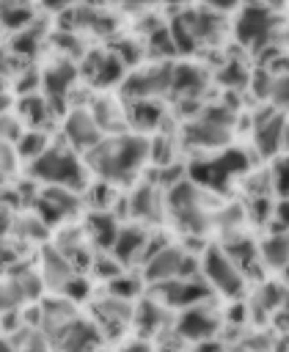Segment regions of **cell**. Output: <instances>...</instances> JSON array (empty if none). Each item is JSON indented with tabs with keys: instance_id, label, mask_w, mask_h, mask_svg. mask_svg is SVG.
<instances>
[{
	"instance_id": "obj_37",
	"label": "cell",
	"mask_w": 289,
	"mask_h": 352,
	"mask_svg": "<svg viewBox=\"0 0 289 352\" xmlns=\"http://www.w3.org/2000/svg\"><path fill=\"white\" fill-rule=\"evenodd\" d=\"M160 3H165V6H173V8H179V11H182V8H187V6H193L195 0H160Z\"/></svg>"
},
{
	"instance_id": "obj_13",
	"label": "cell",
	"mask_w": 289,
	"mask_h": 352,
	"mask_svg": "<svg viewBox=\"0 0 289 352\" xmlns=\"http://www.w3.org/2000/svg\"><path fill=\"white\" fill-rule=\"evenodd\" d=\"M63 132H66V140H69V148L72 151H91L102 138H105V132L99 129V124H96V118L91 116V110L88 107H83V104H77V107H72L69 113H66V118H63Z\"/></svg>"
},
{
	"instance_id": "obj_1",
	"label": "cell",
	"mask_w": 289,
	"mask_h": 352,
	"mask_svg": "<svg viewBox=\"0 0 289 352\" xmlns=\"http://www.w3.org/2000/svg\"><path fill=\"white\" fill-rule=\"evenodd\" d=\"M88 173L105 184H127L149 162V135L116 132L105 135L91 151L83 154Z\"/></svg>"
},
{
	"instance_id": "obj_23",
	"label": "cell",
	"mask_w": 289,
	"mask_h": 352,
	"mask_svg": "<svg viewBox=\"0 0 289 352\" xmlns=\"http://www.w3.org/2000/svg\"><path fill=\"white\" fill-rule=\"evenodd\" d=\"M215 327H217V316L206 308H198V305L187 308L179 319V330L187 338H206L209 333H215Z\"/></svg>"
},
{
	"instance_id": "obj_19",
	"label": "cell",
	"mask_w": 289,
	"mask_h": 352,
	"mask_svg": "<svg viewBox=\"0 0 289 352\" xmlns=\"http://www.w3.org/2000/svg\"><path fill=\"white\" fill-rule=\"evenodd\" d=\"M160 292H162V300L171 302V305H179V308H193L198 305L206 294H209V286L198 283V280H168V283H160Z\"/></svg>"
},
{
	"instance_id": "obj_22",
	"label": "cell",
	"mask_w": 289,
	"mask_h": 352,
	"mask_svg": "<svg viewBox=\"0 0 289 352\" xmlns=\"http://www.w3.org/2000/svg\"><path fill=\"white\" fill-rule=\"evenodd\" d=\"M58 341H61V349H63V352H91V349L99 344V333H96L88 322L72 319V322L61 330Z\"/></svg>"
},
{
	"instance_id": "obj_16",
	"label": "cell",
	"mask_w": 289,
	"mask_h": 352,
	"mask_svg": "<svg viewBox=\"0 0 289 352\" xmlns=\"http://www.w3.org/2000/svg\"><path fill=\"white\" fill-rule=\"evenodd\" d=\"M36 206H39V214H41L39 220H44V223H61L63 217H69V214L77 212L80 201H77V192H72V190L44 187V192L36 201Z\"/></svg>"
},
{
	"instance_id": "obj_17",
	"label": "cell",
	"mask_w": 289,
	"mask_h": 352,
	"mask_svg": "<svg viewBox=\"0 0 289 352\" xmlns=\"http://www.w3.org/2000/svg\"><path fill=\"white\" fill-rule=\"evenodd\" d=\"M124 113H127V126H135L138 132H154L162 126L165 121V104L160 99H135V102H124Z\"/></svg>"
},
{
	"instance_id": "obj_36",
	"label": "cell",
	"mask_w": 289,
	"mask_h": 352,
	"mask_svg": "<svg viewBox=\"0 0 289 352\" xmlns=\"http://www.w3.org/2000/svg\"><path fill=\"white\" fill-rule=\"evenodd\" d=\"M11 228V214H8V209L0 204V234H6Z\"/></svg>"
},
{
	"instance_id": "obj_30",
	"label": "cell",
	"mask_w": 289,
	"mask_h": 352,
	"mask_svg": "<svg viewBox=\"0 0 289 352\" xmlns=\"http://www.w3.org/2000/svg\"><path fill=\"white\" fill-rule=\"evenodd\" d=\"M217 80H220L226 88H231V91H242V88H248V82H250V69H248L245 63H239V60H228V63L220 66Z\"/></svg>"
},
{
	"instance_id": "obj_12",
	"label": "cell",
	"mask_w": 289,
	"mask_h": 352,
	"mask_svg": "<svg viewBox=\"0 0 289 352\" xmlns=\"http://www.w3.org/2000/svg\"><path fill=\"white\" fill-rule=\"evenodd\" d=\"M77 69L88 77V82L94 88H113L127 74V66L116 58L113 50H94V52L83 55V63Z\"/></svg>"
},
{
	"instance_id": "obj_9",
	"label": "cell",
	"mask_w": 289,
	"mask_h": 352,
	"mask_svg": "<svg viewBox=\"0 0 289 352\" xmlns=\"http://www.w3.org/2000/svg\"><path fill=\"white\" fill-rule=\"evenodd\" d=\"M286 140V113L283 110H272V107H261L253 116V146L261 157L275 160L281 157Z\"/></svg>"
},
{
	"instance_id": "obj_20",
	"label": "cell",
	"mask_w": 289,
	"mask_h": 352,
	"mask_svg": "<svg viewBox=\"0 0 289 352\" xmlns=\"http://www.w3.org/2000/svg\"><path fill=\"white\" fill-rule=\"evenodd\" d=\"M17 110H19V121H25L30 129H39L44 132V124H50L55 118V110L50 104V99L44 94H25L19 102H17Z\"/></svg>"
},
{
	"instance_id": "obj_3",
	"label": "cell",
	"mask_w": 289,
	"mask_h": 352,
	"mask_svg": "<svg viewBox=\"0 0 289 352\" xmlns=\"http://www.w3.org/2000/svg\"><path fill=\"white\" fill-rule=\"evenodd\" d=\"M168 30H171L176 55H193L201 47L220 44L228 33V22L223 14H215L204 6H187L173 14V19L168 22Z\"/></svg>"
},
{
	"instance_id": "obj_31",
	"label": "cell",
	"mask_w": 289,
	"mask_h": 352,
	"mask_svg": "<svg viewBox=\"0 0 289 352\" xmlns=\"http://www.w3.org/2000/svg\"><path fill=\"white\" fill-rule=\"evenodd\" d=\"M267 182L272 187V195H278V198L286 195V157L283 154L270 160V179Z\"/></svg>"
},
{
	"instance_id": "obj_10",
	"label": "cell",
	"mask_w": 289,
	"mask_h": 352,
	"mask_svg": "<svg viewBox=\"0 0 289 352\" xmlns=\"http://www.w3.org/2000/svg\"><path fill=\"white\" fill-rule=\"evenodd\" d=\"M201 270L206 283H212L217 292L228 294V297H239L245 289V278L242 272L234 267V261L226 256L223 248H206L204 258H201Z\"/></svg>"
},
{
	"instance_id": "obj_11",
	"label": "cell",
	"mask_w": 289,
	"mask_h": 352,
	"mask_svg": "<svg viewBox=\"0 0 289 352\" xmlns=\"http://www.w3.org/2000/svg\"><path fill=\"white\" fill-rule=\"evenodd\" d=\"M209 74L198 63H173L171 66V88L168 94L182 104V107H198L204 91H206Z\"/></svg>"
},
{
	"instance_id": "obj_38",
	"label": "cell",
	"mask_w": 289,
	"mask_h": 352,
	"mask_svg": "<svg viewBox=\"0 0 289 352\" xmlns=\"http://www.w3.org/2000/svg\"><path fill=\"white\" fill-rule=\"evenodd\" d=\"M0 352H11V349H8V346H6L3 341H0Z\"/></svg>"
},
{
	"instance_id": "obj_28",
	"label": "cell",
	"mask_w": 289,
	"mask_h": 352,
	"mask_svg": "<svg viewBox=\"0 0 289 352\" xmlns=\"http://www.w3.org/2000/svg\"><path fill=\"white\" fill-rule=\"evenodd\" d=\"M259 256L270 270H283L286 267V234L272 231L261 245H259Z\"/></svg>"
},
{
	"instance_id": "obj_33",
	"label": "cell",
	"mask_w": 289,
	"mask_h": 352,
	"mask_svg": "<svg viewBox=\"0 0 289 352\" xmlns=\"http://www.w3.org/2000/svg\"><path fill=\"white\" fill-rule=\"evenodd\" d=\"M17 129H19V124H17V118H11V113L0 116V143H11V138H17Z\"/></svg>"
},
{
	"instance_id": "obj_27",
	"label": "cell",
	"mask_w": 289,
	"mask_h": 352,
	"mask_svg": "<svg viewBox=\"0 0 289 352\" xmlns=\"http://www.w3.org/2000/svg\"><path fill=\"white\" fill-rule=\"evenodd\" d=\"M0 22L6 28L22 30L33 22V6L28 0H0Z\"/></svg>"
},
{
	"instance_id": "obj_25",
	"label": "cell",
	"mask_w": 289,
	"mask_h": 352,
	"mask_svg": "<svg viewBox=\"0 0 289 352\" xmlns=\"http://www.w3.org/2000/svg\"><path fill=\"white\" fill-rule=\"evenodd\" d=\"M118 220L113 217V214H107V212H91V217H88V234H91V239L99 245V248H113V242H116V234H118Z\"/></svg>"
},
{
	"instance_id": "obj_15",
	"label": "cell",
	"mask_w": 289,
	"mask_h": 352,
	"mask_svg": "<svg viewBox=\"0 0 289 352\" xmlns=\"http://www.w3.org/2000/svg\"><path fill=\"white\" fill-rule=\"evenodd\" d=\"M184 267H187L184 250L176 248V245H165V248L149 253V258H146V278L154 280V283H168V280L182 278Z\"/></svg>"
},
{
	"instance_id": "obj_18",
	"label": "cell",
	"mask_w": 289,
	"mask_h": 352,
	"mask_svg": "<svg viewBox=\"0 0 289 352\" xmlns=\"http://www.w3.org/2000/svg\"><path fill=\"white\" fill-rule=\"evenodd\" d=\"M162 212V192L154 182H140L129 195V214L138 220H154Z\"/></svg>"
},
{
	"instance_id": "obj_14",
	"label": "cell",
	"mask_w": 289,
	"mask_h": 352,
	"mask_svg": "<svg viewBox=\"0 0 289 352\" xmlns=\"http://www.w3.org/2000/svg\"><path fill=\"white\" fill-rule=\"evenodd\" d=\"M77 77H80V69H77L74 60H55V63H50V66L39 74V85L44 88V96H47L50 104L55 107V102L63 104V99H66L69 91L74 88V80H77Z\"/></svg>"
},
{
	"instance_id": "obj_6",
	"label": "cell",
	"mask_w": 289,
	"mask_h": 352,
	"mask_svg": "<svg viewBox=\"0 0 289 352\" xmlns=\"http://www.w3.org/2000/svg\"><path fill=\"white\" fill-rule=\"evenodd\" d=\"M162 206H168L171 217L187 231V234H204L215 223V212L209 209V198L201 187H195L190 179L176 182L165 190Z\"/></svg>"
},
{
	"instance_id": "obj_8",
	"label": "cell",
	"mask_w": 289,
	"mask_h": 352,
	"mask_svg": "<svg viewBox=\"0 0 289 352\" xmlns=\"http://www.w3.org/2000/svg\"><path fill=\"white\" fill-rule=\"evenodd\" d=\"M171 60H157L149 66H135L121 80V102L135 99H162L171 88Z\"/></svg>"
},
{
	"instance_id": "obj_7",
	"label": "cell",
	"mask_w": 289,
	"mask_h": 352,
	"mask_svg": "<svg viewBox=\"0 0 289 352\" xmlns=\"http://www.w3.org/2000/svg\"><path fill=\"white\" fill-rule=\"evenodd\" d=\"M278 28H281V19H278L275 8H270V6H256V3L239 6L234 25H228V30L234 33L237 44L245 47V50H250V52L275 50L272 38H275Z\"/></svg>"
},
{
	"instance_id": "obj_2",
	"label": "cell",
	"mask_w": 289,
	"mask_h": 352,
	"mask_svg": "<svg viewBox=\"0 0 289 352\" xmlns=\"http://www.w3.org/2000/svg\"><path fill=\"white\" fill-rule=\"evenodd\" d=\"M234 124H237V110L231 104H204L198 110H193V116L182 124L179 129V140L184 148L198 154H215L228 148L231 135H234Z\"/></svg>"
},
{
	"instance_id": "obj_34",
	"label": "cell",
	"mask_w": 289,
	"mask_h": 352,
	"mask_svg": "<svg viewBox=\"0 0 289 352\" xmlns=\"http://www.w3.org/2000/svg\"><path fill=\"white\" fill-rule=\"evenodd\" d=\"M19 300H22V294H19V289H17L14 283L0 286V308H11V305H17Z\"/></svg>"
},
{
	"instance_id": "obj_21",
	"label": "cell",
	"mask_w": 289,
	"mask_h": 352,
	"mask_svg": "<svg viewBox=\"0 0 289 352\" xmlns=\"http://www.w3.org/2000/svg\"><path fill=\"white\" fill-rule=\"evenodd\" d=\"M146 242H149V234H146L143 226H124V228H118L116 242H113L110 250H113L116 261L121 264V261H132V258L143 256Z\"/></svg>"
},
{
	"instance_id": "obj_4",
	"label": "cell",
	"mask_w": 289,
	"mask_h": 352,
	"mask_svg": "<svg viewBox=\"0 0 289 352\" xmlns=\"http://www.w3.org/2000/svg\"><path fill=\"white\" fill-rule=\"evenodd\" d=\"M248 170H250V157L242 148H231V146L215 154H198L190 162H184L187 179L204 192H226L231 182L245 176Z\"/></svg>"
},
{
	"instance_id": "obj_5",
	"label": "cell",
	"mask_w": 289,
	"mask_h": 352,
	"mask_svg": "<svg viewBox=\"0 0 289 352\" xmlns=\"http://www.w3.org/2000/svg\"><path fill=\"white\" fill-rule=\"evenodd\" d=\"M30 176L47 187H63L80 192L88 184V168L69 146H50L39 160L30 162Z\"/></svg>"
},
{
	"instance_id": "obj_29",
	"label": "cell",
	"mask_w": 289,
	"mask_h": 352,
	"mask_svg": "<svg viewBox=\"0 0 289 352\" xmlns=\"http://www.w3.org/2000/svg\"><path fill=\"white\" fill-rule=\"evenodd\" d=\"M44 275H47V280H50L52 286L63 289V286L74 278V270H72V264H69L58 250H47V253H44Z\"/></svg>"
},
{
	"instance_id": "obj_26",
	"label": "cell",
	"mask_w": 289,
	"mask_h": 352,
	"mask_svg": "<svg viewBox=\"0 0 289 352\" xmlns=\"http://www.w3.org/2000/svg\"><path fill=\"white\" fill-rule=\"evenodd\" d=\"M50 146H52V140H50V135H47V132L28 129V132H19V135H17L14 154H17V157H22V160H28V162H33V160H39Z\"/></svg>"
},
{
	"instance_id": "obj_32",
	"label": "cell",
	"mask_w": 289,
	"mask_h": 352,
	"mask_svg": "<svg viewBox=\"0 0 289 352\" xmlns=\"http://www.w3.org/2000/svg\"><path fill=\"white\" fill-rule=\"evenodd\" d=\"M204 8H209V11H215V14H228V11H237L239 6H242V0H198Z\"/></svg>"
},
{
	"instance_id": "obj_24",
	"label": "cell",
	"mask_w": 289,
	"mask_h": 352,
	"mask_svg": "<svg viewBox=\"0 0 289 352\" xmlns=\"http://www.w3.org/2000/svg\"><path fill=\"white\" fill-rule=\"evenodd\" d=\"M47 36V25L41 19L25 25L22 30H14V38H11V47L8 52H17V55H33L39 50V44L44 41Z\"/></svg>"
},
{
	"instance_id": "obj_35",
	"label": "cell",
	"mask_w": 289,
	"mask_h": 352,
	"mask_svg": "<svg viewBox=\"0 0 289 352\" xmlns=\"http://www.w3.org/2000/svg\"><path fill=\"white\" fill-rule=\"evenodd\" d=\"M80 0H41V6L47 8V11H52V14H63V11H69L72 6H77Z\"/></svg>"
}]
</instances>
